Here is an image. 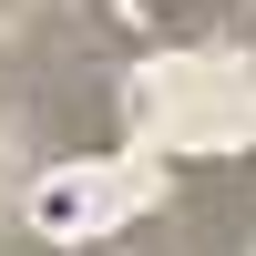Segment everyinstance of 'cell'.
Here are the masks:
<instances>
[{
  "mask_svg": "<svg viewBox=\"0 0 256 256\" xmlns=\"http://www.w3.org/2000/svg\"><path fill=\"white\" fill-rule=\"evenodd\" d=\"M154 31H174V41H236V31H256V0H154Z\"/></svg>",
  "mask_w": 256,
  "mask_h": 256,
  "instance_id": "7a4b0ae2",
  "label": "cell"
},
{
  "mask_svg": "<svg viewBox=\"0 0 256 256\" xmlns=\"http://www.w3.org/2000/svg\"><path fill=\"white\" fill-rule=\"evenodd\" d=\"M0 256H62V246H41L31 226H0Z\"/></svg>",
  "mask_w": 256,
  "mask_h": 256,
  "instance_id": "3957f363",
  "label": "cell"
},
{
  "mask_svg": "<svg viewBox=\"0 0 256 256\" xmlns=\"http://www.w3.org/2000/svg\"><path fill=\"white\" fill-rule=\"evenodd\" d=\"M123 52L134 31H113L82 0H10L0 10V82L31 154H113L123 144Z\"/></svg>",
  "mask_w": 256,
  "mask_h": 256,
  "instance_id": "6da1fadb",
  "label": "cell"
}]
</instances>
